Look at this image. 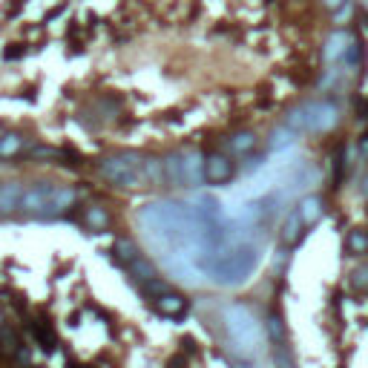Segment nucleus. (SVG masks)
<instances>
[{
  "label": "nucleus",
  "instance_id": "obj_1",
  "mask_svg": "<svg viewBox=\"0 0 368 368\" xmlns=\"http://www.w3.org/2000/svg\"><path fill=\"white\" fill-rule=\"evenodd\" d=\"M101 173L115 187H141V182H144V162L135 153H121V156L107 159L101 164Z\"/></svg>",
  "mask_w": 368,
  "mask_h": 368
},
{
  "label": "nucleus",
  "instance_id": "obj_2",
  "mask_svg": "<svg viewBox=\"0 0 368 368\" xmlns=\"http://www.w3.org/2000/svg\"><path fill=\"white\" fill-rule=\"evenodd\" d=\"M55 187H58V184H52V182H38V184L26 187V190H23V199H21V210H23L26 216H35V219H38V216L43 213V207L49 204Z\"/></svg>",
  "mask_w": 368,
  "mask_h": 368
},
{
  "label": "nucleus",
  "instance_id": "obj_3",
  "mask_svg": "<svg viewBox=\"0 0 368 368\" xmlns=\"http://www.w3.org/2000/svg\"><path fill=\"white\" fill-rule=\"evenodd\" d=\"M236 176V164L225 153L204 156V182L207 184H228Z\"/></svg>",
  "mask_w": 368,
  "mask_h": 368
},
{
  "label": "nucleus",
  "instance_id": "obj_4",
  "mask_svg": "<svg viewBox=\"0 0 368 368\" xmlns=\"http://www.w3.org/2000/svg\"><path fill=\"white\" fill-rule=\"evenodd\" d=\"M305 110H308V132H328L340 115L331 101H311L305 104Z\"/></svg>",
  "mask_w": 368,
  "mask_h": 368
},
{
  "label": "nucleus",
  "instance_id": "obj_5",
  "mask_svg": "<svg viewBox=\"0 0 368 368\" xmlns=\"http://www.w3.org/2000/svg\"><path fill=\"white\" fill-rule=\"evenodd\" d=\"M305 233H308V228H305V222H303V216H300V210L293 207V210H288V216L282 219V245H288V248H297L303 239H305Z\"/></svg>",
  "mask_w": 368,
  "mask_h": 368
},
{
  "label": "nucleus",
  "instance_id": "obj_6",
  "mask_svg": "<svg viewBox=\"0 0 368 368\" xmlns=\"http://www.w3.org/2000/svg\"><path fill=\"white\" fill-rule=\"evenodd\" d=\"M72 207H75V190H72V187H55L49 204L43 207V213H41L38 219L49 222V219H58V216H63V213L72 210Z\"/></svg>",
  "mask_w": 368,
  "mask_h": 368
},
{
  "label": "nucleus",
  "instance_id": "obj_7",
  "mask_svg": "<svg viewBox=\"0 0 368 368\" xmlns=\"http://www.w3.org/2000/svg\"><path fill=\"white\" fill-rule=\"evenodd\" d=\"M187 308H190V303L182 297V293H173V290H164V293H159L156 297V311L162 314V317H170V320H182L184 314H187Z\"/></svg>",
  "mask_w": 368,
  "mask_h": 368
},
{
  "label": "nucleus",
  "instance_id": "obj_8",
  "mask_svg": "<svg viewBox=\"0 0 368 368\" xmlns=\"http://www.w3.org/2000/svg\"><path fill=\"white\" fill-rule=\"evenodd\" d=\"M354 38H357L354 32H348V29H337V32L325 41V61L337 66V63L342 61V55L348 52V46L354 43Z\"/></svg>",
  "mask_w": 368,
  "mask_h": 368
},
{
  "label": "nucleus",
  "instance_id": "obj_9",
  "mask_svg": "<svg viewBox=\"0 0 368 368\" xmlns=\"http://www.w3.org/2000/svg\"><path fill=\"white\" fill-rule=\"evenodd\" d=\"M297 210L303 216L305 228H314L320 219H322V213H325V201H322V196H303L300 204H297Z\"/></svg>",
  "mask_w": 368,
  "mask_h": 368
},
{
  "label": "nucleus",
  "instance_id": "obj_10",
  "mask_svg": "<svg viewBox=\"0 0 368 368\" xmlns=\"http://www.w3.org/2000/svg\"><path fill=\"white\" fill-rule=\"evenodd\" d=\"M21 199H23V187L18 182L0 184V216H9L15 210H21Z\"/></svg>",
  "mask_w": 368,
  "mask_h": 368
},
{
  "label": "nucleus",
  "instance_id": "obj_11",
  "mask_svg": "<svg viewBox=\"0 0 368 368\" xmlns=\"http://www.w3.org/2000/svg\"><path fill=\"white\" fill-rule=\"evenodd\" d=\"M204 182V156L184 153V187H199Z\"/></svg>",
  "mask_w": 368,
  "mask_h": 368
},
{
  "label": "nucleus",
  "instance_id": "obj_12",
  "mask_svg": "<svg viewBox=\"0 0 368 368\" xmlns=\"http://www.w3.org/2000/svg\"><path fill=\"white\" fill-rule=\"evenodd\" d=\"M164 182H170L173 187H184V153L164 159Z\"/></svg>",
  "mask_w": 368,
  "mask_h": 368
},
{
  "label": "nucleus",
  "instance_id": "obj_13",
  "mask_svg": "<svg viewBox=\"0 0 368 368\" xmlns=\"http://www.w3.org/2000/svg\"><path fill=\"white\" fill-rule=\"evenodd\" d=\"M29 331H32L35 342H38L43 351H55L58 337L52 334V328H49V322H46V320H32V322H29Z\"/></svg>",
  "mask_w": 368,
  "mask_h": 368
},
{
  "label": "nucleus",
  "instance_id": "obj_14",
  "mask_svg": "<svg viewBox=\"0 0 368 368\" xmlns=\"http://www.w3.org/2000/svg\"><path fill=\"white\" fill-rule=\"evenodd\" d=\"M256 144H259L256 132L245 130V132H236L233 138H228V150H231V153H236V156H248V153H253V150H256Z\"/></svg>",
  "mask_w": 368,
  "mask_h": 368
},
{
  "label": "nucleus",
  "instance_id": "obj_15",
  "mask_svg": "<svg viewBox=\"0 0 368 368\" xmlns=\"http://www.w3.org/2000/svg\"><path fill=\"white\" fill-rule=\"evenodd\" d=\"M127 270H130V276L132 279H138V282H153V279H159V273H156V265L147 259V256H138L135 262H130L127 265Z\"/></svg>",
  "mask_w": 368,
  "mask_h": 368
},
{
  "label": "nucleus",
  "instance_id": "obj_16",
  "mask_svg": "<svg viewBox=\"0 0 368 368\" xmlns=\"http://www.w3.org/2000/svg\"><path fill=\"white\" fill-rule=\"evenodd\" d=\"M23 150V138L18 132H4L0 135V159H15L18 153Z\"/></svg>",
  "mask_w": 368,
  "mask_h": 368
},
{
  "label": "nucleus",
  "instance_id": "obj_17",
  "mask_svg": "<svg viewBox=\"0 0 368 368\" xmlns=\"http://www.w3.org/2000/svg\"><path fill=\"white\" fill-rule=\"evenodd\" d=\"M265 334H268V340H270L273 345H285V322H282V317H279L276 311L268 314V320H265Z\"/></svg>",
  "mask_w": 368,
  "mask_h": 368
},
{
  "label": "nucleus",
  "instance_id": "obj_18",
  "mask_svg": "<svg viewBox=\"0 0 368 368\" xmlns=\"http://www.w3.org/2000/svg\"><path fill=\"white\" fill-rule=\"evenodd\" d=\"M285 127H290L293 132H308V110H305V104H303V107L288 110V115H285Z\"/></svg>",
  "mask_w": 368,
  "mask_h": 368
},
{
  "label": "nucleus",
  "instance_id": "obj_19",
  "mask_svg": "<svg viewBox=\"0 0 368 368\" xmlns=\"http://www.w3.org/2000/svg\"><path fill=\"white\" fill-rule=\"evenodd\" d=\"M293 135H297V132H293L290 127H276L273 132H270V141H268V147H270V150L273 153H279V150H285V147H290L293 144Z\"/></svg>",
  "mask_w": 368,
  "mask_h": 368
},
{
  "label": "nucleus",
  "instance_id": "obj_20",
  "mask_svg": "<svg viewBox=\"0 0 368 368\" xmlns=\"http://www.w3.org/2000/svg\"><path fill=\"white\" fill-rule=\"evenodd\" d=\"M84 225L90 231H104L110 225V216L104 213V207H87L84 210Z\"/></svg>",
  "mask_w": 368,
  "mask_h": 368
},
{
  "label": "nucleus",
  "instance_id": "obj_21",
  "mask_svg": "<svg viewBox=\"0 0 368 368\" xmlns=\"http://www.w3.org/2000/svg\"><path fill=\"white\" fill-rule=\"evenodd\" d=\"M115 253H118V259H121L124 265H130V262H135V259L141 256V251H138V245H135L132 239H118V242H115Z\"/></svg>",
  "mask_w": 368,
  "mask_h": 368
},
{
  "label": "nucleus",
  "instance_id": "obj_22",
  "mask_svg": "<svg viewBox=\"0 0 368 368\" xmlns=\"http://www.w3.org/2000/svg\"><path fill=\"white\" fill-rule=\"evenodd\" d=\"M345 248L351 253H368V233L365 231H351L345 239Z\"/></svg>",
  "mask_w": 368,
  "mask_h": 368
},
{
  "label": "nucleus",
  "instance_id": "obj_23",
  "mask_svg": "<svg viewBox=\"0 0 368 368\" xmlns=\"http://www.w3.org/2000/svg\"><path fill=\"white\" fill-rule=\"evenodd\" d=\"M351 285L357 293H368V265H357L351 270Z\"/></svg>",
  "mask_w": 368,
  "mask_h": 368
},
{
  "label": "nucleus",
  "instance_id": "obj_24",
  "mask_svg": "<svg viewBox=\"0 0 368 368\" xmlns=\"http://www.w3.org/2000/svg\"><path fill=\"white\" fill-rule=\"evenodd\" d=\"M322 4H325L328 9H334V12H340V9L345 6V0H322Z\"/></svg>",
  "mask_w": 368,
  "mask_h": 368
},
{
  "label": "nucleus",
  "instance_id": "obj_25",
  "mask_svg": "<svg viewBox=\"0 0 368 368\" xmlns=\"http://www.w3.org/2000/svg\"><path fill=\"white\" fill-rule=\"evenodd\" d=\"M167 368H184V357H176V359H170V362H167Z\"/></svg>",
  "mask_w": 368,
  "mask_h": 368
},
{
  "label": "nucleus",
  "instance_id": "obj_26",
  "mask_svg": "<svg viewBox=\"0 0 368 368\" xmlns=\"http://www.w3.org/2000/svg\"><path fill=\"white\" fill-rule=\"evenodd\" d=\"M66 368H93V365H84V362H75V359H69Z\"/></svg>",
  "mask_w": 368,
  "mask_h": 368
},
{
  "label": "nucleus",
  "instance_id": "obj_27",
  "mask_svg": "<svg viewBox=\"0 0 368 368\" xmlns=\"http://www.w3.org/2000/svg\"><path fill=\"white\" fill-rule=\"evenodd\" d=\"M259 164H262V159H256V156H253V159H251V162H248V170H256V167H259Z\"/></svg>",
  "mask_w": 368,
  "mask_h": 368
},
{
  "label": "nucleus",
  "instance_id": "obj_28",
  "mask_svg": "<svg viewBox=\"0 0 368 368\" xmlns=\"http://www.w3.org/2000/svg\"><path fill=\"white\" fill-rule=\"evenodd\" d=\"M0 328H6V317H4V311H0Z\"/></svg>",
  "mask_w": 368,
  "mask_h": 368
},
{
  "label": "nucleus",
  "instance_id": "obj_29",
  "mask_svg": "<svg viewBox=\"0 0 368 368\" xmlns=\"http://www.w3.org/2000/svg\"><path fill=\"white\" fill-rule=\"evenodd\" d=\"M359 6H362V9H368V0H359Z\"/></svg>",
  "mask_w": 368,
  "mask_h": 368
},
{
  "label": "nucleus",
  "instance_id": "obj_30",
  "mask_svg": "<svg viewBox=\"0 0 368 368\" xmlns=\"http://www.w3.org/2000/svg\"><path fill=\"white\" fill-rule=\"evenodd\" d=\"M365 196H368V179H365Z\"/></svg>",
  "mask_w": 368,
  "mask_h": 368
},
{
  "label": "nucleus",
  "instance_id": "obj_31",
  "mask_svg": "<svg viewBox=\"0 0 368 368\" xmlns=\"http://www.w3.org/2000/svg\"><path fill=\"white\" fill-rule=\"evenodd\" d=\"M365 29H368V15H365Z\"/></svg>",
  "mask_w": 368,
  "mask_h": 368
}]
</instances>
